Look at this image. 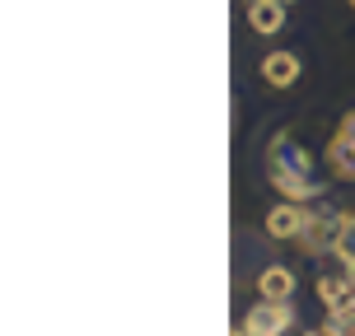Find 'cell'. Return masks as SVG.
Here are the masks:
<instances>
[{"instance_id":"obj_7","label":"cell","mask_w":355,"mask_h":336,"mask_svg":"<svg viewBox=\"0 0 355 336\" xmlns=\"http://www.w3.org/2000/svg\"><path fill=\"white\" fill-rule=\"evenodd\" d=\"M257 290H262V299H295V271L266 266L262 276H257Z\"/></svg>"},{"instance_id":"obj_9","label":"cell","mask_w":355,"mask_h":336,"mask_svg":"<svg viewBox=\"0 0 355 336\" xmlns=\"http://www.w3.org/2000/svg\"><path fill=\"white\" fill-rule=\"evenodd\" d=\"M351 294H355L351 276H322V281H318V299H322V308H327V313H332V308H341Z\"/></svg>"},{"instance_id":"obj_8","label":"cell","mask_w":355,"mask_h":336,"mask_svg":"<svg viewBox=\"0 0 355 336\" xmlns=\"http://www.w3.org/2000/svg\"><path fill=\"white\" fill-rule=\"evenodd\" d=\"M327 168L337 177H346V182H355V145L332 136V145H327Z\"/></svg>"},{"instance_id":"obj_6","label":"cell","mask_w":355,"mask_h":336,"mask_svg":"<svg viewBox=\"0 0 355 336\" xmlns=\"http://www.w3.org/2000/svg\"><path fill=\"white\" fill-rule=\"evenodd\" d=\"M248 24L252 33H281L285 28V0H248Z\"/></svg>"},{"instance_id":"obj_5","label":"cell","mask_w":355,"mask_h":336,"mask_svg":"<svg viewBox=\"0 0 355 336\" xmlns=\"http://www.w3.org/2000/svg\"><path fill=\"white\" fill-rule=\"evenodd\" d=\"M300 75H304V66H300V56H295V52H271V56H262V80L271 89H290Z\"/></svg>"},{"instance_id":"obj_10","label":"cell","mask_w":355,"mask_h":336,"mask_svg":"<svg viewBox=\"0 0 355 336\" xmlns=\"http://www.w3.org/2000/svg\"><path fill=\"white\" fill-rule=\"evenodd\" d=\"M337 257H341V262H351V257H355V215H346V229H341Z\"/></svg>"},{"instance_id":"obj_13","label":"cell","mask_w":355,"mask_h":336,"mask_svg":"<svg viewBox=\"0 0 355 336\" xmlns=\"http://www.w3.org/2000/svg\"><path fill=\"white\" fill-rule=\"evenodd\" d=\"M285 5H290V0H285Z\"/></svg>"},{"instance_id":"obj_11","label":"cell","mask_w":355,"mask_h":336,"mask_svg":"<svg viewBox=\"0 0 355 336\" xmlns=\"http://www.w3.org/2000/svg\"><path fill=\"white\" fill-rule=\"evenodd\" d=\"M346 276H351V285H355V257H351V262H346Z\"/></svg>"},{"instance_id":"obj_12","label":"cell","mask_w":355,"mask_h":336,"mask_svg":"<svg viewBox=\"0 0 355 336\" xmlns=\"http://www.w3.org/2000/svg\"><path fill=\"white\" fill-rule=\"evenodd\" d=\"M351 10H355V0H351Z\"/></svg>"},{"instance_id":"obj_4","label":"cell","mask_w":355,"mask_h":336,"mask_svg":"<svg viewBox=\"0 0 355 336\" xmlns=\"http://www.w3.org/2000/svg\"><path fill=\"white\" fill-rule=\"evenodd\" d=\"M304 224H309V211H304V201H281L276 211L266 215V233H271V238H300Z\"/></svg>"},{"instance_id":"obj_3","label":"cell","mask_w":355,"mask_h":336,"mask_svg":"<svg viewBox=\"0 0 355 336\" xmlns=\"http://www.w3.org/2000/svg\"><path fill=\"white\" fill-rule=\"evenodd\" d=\"M295 299H262L257 308H248V318H243V327H248L252 336H285L295 332Z\"/></svg>"},{"instance_id":"obj_1","label":"cell","mask_w":355,"mask_h":336,"mask_svg":"<svg viewBox=\"0 0 355 336\" xmlns=\"http://www.w3.org/2000/svg\"><path fill=\"white\" fill-rule=\"evenodd\" d=\"M266 173H271V187L285 201H313V196L327 192V182L309 177V154L290 136H276L271 141V150H266Z\"/></svg>"},{"instance_id":"obj_2","label":"cell","mask_w":355,"mask_h":336,"mask_svg":"<svg viewBox=\"0 0 355 336\" xmlns=\"http://www.w3.org/2000/svg\"><path fill=\"white\" fill-rule=\"evenodd\" d=\"M341 229H346V215H337V211H309V224L300 229L295 243H300L309 257H318V252H337Z\"/></svg>"}]
</instances>
